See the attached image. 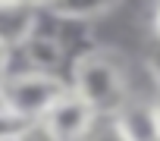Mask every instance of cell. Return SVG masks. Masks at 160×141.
Returning <instances> with one entry per match:
<instances>
[{
    "label": "cell",
    "mask_w": 160,
    "mask_h": 141,
    "mask_svg": "<svg viewBox=\"0 0 160 141\" xmlns=\"http://www.w3.org/2000/svg\"><path fill=\"white\" fill-rule=\"evenodd\" d=\"M119 3L122 0H50L44 10L63 22H91V19H101L110 10H116Z\"/></svg>",
    "instance_id": "obj_6"
},
{
    "label": "cell",
    "mask_w": 160,
    "mask_h": 141,
    "mask_svg": "<svg viewBox=\"0 0 160 141\" xmlns=\"http://www.w3.org/2000/svg\"><path fill=\"white\" fill-rule=\"evenodd\" d=\"M13 75V50L7 44H0V85Z\"/></svg>",
    "instance_id": "obj_11"
},
{
    "label": "cell",
    "mask_w": 160,
    "mask_h": 141,
    "mask_svg": "<svg viewBox=\"0 0 160 141\" xmlns=\"http://www.w3.org/2000/svg\"><path fill=\"white\" fill-rule=\"evenodd\" d=\"M19 53L25 56L28 69H35V72H53V75H57V69H60V63H63V56H66V47H63V41H60L57 35L41 32V25H38V32L22 44Z\"/></svg>",
    "instance_id": "obj_5"
},
{
    "label": "cell",
    "mask_w": 160,
    "mask_h": 141,
    "mask_svg": "<svg viewBox=\"0 0 160 141\" xmlns=\"http://www.w3.org/2000/svg\"><path fill=\"white\" fill-rule=\"evenodd\" d=\"M157 3H160V0H157Z\"/></svg>",
    "instance_id": "obj_19"
},
{
    "label": "cell",
    "mask_w": 160,
    "mask_h": 141,
    "mask_svg": "<svg viewBox=\"0 0 160 141\" xmlns=\"http://www.w3.org/2000/svg\"><path fill=\"white\" fill-rule=\"evenodd\" d=\"M32 122H25L22 116H16L13 110L0 107V138H13V135H22Z\"/></svg>",
    "instance_id": "obj_9"
},
{
    "label": "cell",
    "mask_w": 160,
    "mask_h": 141,
    "mask_svg": "<svg viewBox=\"0 0 160 141\" xmlns=\"http://www.w3.org/2000/svg\"><path fill=\"white\" fill-rule=\"evenodd\" d=\"M3 104L7 110H13L16 116H22L25 122H41L50 107L69 94V82L53 75V72H35V69H22L13 72L3 85Z\"/></svg>",
    "instance_id": "obj_2"
},
{
    "label": "cell",
    "mask_w": 160,
    "mask_h": 141,
    "mask_svg": "<svg viewBox=\"0 0 160 141\" xmlns=\"http://www.w3.org/2000/svg\"><path fill=\"white\" fill-rule=\"evenodd\" d=\"M85 141H132V138H129V132L122 129V122L116 116H104V119L94 122V129Z\"/></svg>",
    "instance_id": "obj_8"
},
{
    "label": "cell",
    "mask_w": 160,
    "mask_h": 141,
    "mask_svg": "<svg viewBox=\"0 0 160 141\" xmlns=\"http://www.w3.org/2000/svg\"><path fill=\"white\" fill-rule=\"evenodd\" d=\"M94 122H98V113L78 97L72 88H69V94L60 97V100L50 107V113L41 119V125H44L57 141H85V138L91 135Z\"/></svg>",
    "instance_id": "obj_3"
},
{
    "label": "cell",
    "mask_w": 160,
    "mask_h": 141,
    "mask_svg": "<svg viewBox=\"0 0 160 141\" xmlns=\"http://www.w3.org/2000/svg\"><path fill=\"white\" fill-rule=\"evenodd\" d=\"M41 25V10L32 3H0V44L10 50H22V44L38 32Z\"/></svg>",
    "instance_id": "obj_4"
},
{
    "label": "cell",
    "mask_w": 160,
    "mask_h": 141,
    "mask_svg": "<svg viewBox=\"0 0 160 141\" xmlns=\"http://www.w3.org/2000/svg\"><path fill=\"white\" fill-rule=\"evenodd\" d=\"M0 141H22V135H13V138H0Z\"/></svg>",
    "instance_id": "obj_17"
},
{
    "label": "cell",
    "mask_w": 160,
    "mask_h": 141,
    "mask_svg": "<svg viewBox=\"0 0 160 141\" xmlns=\"http://www.w3.org/2000/svg\"><path fill=\"white\" fill-rule=\"evenodd\" d=\"M122 129L129 132L132 141H160L157 138V129H154V104H144V100H129L119 116Z\"/></svg>",
    "instance_id": "obj_7"
},
{
    "label": "cell",
    "mask_w": 160,
    "mask_h": 141,
    "mask_svg": "<svg viewBox=\"0 0 160 141\" xmlns=\"http://www.w3.org/2000/svg\"><path fill=\"white\" fill-rule=\"evenodd\" d=\"M144 63H148L151 75H154V82H157V91H160V41L154 44V50H151V56H148Z\"/></svg>",
    "instance_id": "obj_12"
},
{
    "label": "cell",
    "mask_w": 160,
    "mask_h": 141,
    "mask_svg": "<svg viewBox=\"0 0 160 141\" xmlns=\"http://www.w3.org/2000/svg\"><path fill=\"white\" fill-rule=\"evenodd\" d=\"M154 38L160 41V3H157V10H154Z\"/></svg>",
    "instance_id": "obj_13"
},
{
    "label": "cell",
    "mask_w": 160,
    "mask_h": 141,
    "mask_svg": "<svg viewBox=\"0 0 160 141\" xmlns=\"http://www.w3.org/2000/svg\"><path fill=\"white\" fill-rule=\"evenodd\" d=\"M28 3H32V7H47L50 0H28Z\"/></svg>",
    "instance_id": "obj_15"
},
{
    "label": "cell",
    "mask_w": 160,
    "mask_h": 141,
    "mask_svg": "<svg viewBox=\"0 0 160 141\" xmlns=\"http://www.w3.org/2000/svg\"><path fill=\"white\" fill-rule=\"evenodd\" d=\"M0 107H7V104H3V91H0Z\"/></svg>",
    "instance_id": "obj_18"
},
{
    "label": "cell",
    "mask_w": 160,
    "mask_h": 141,
    "mask_svg": "<svg viewBox=\"0 0 160 141\" xmlns=\"http://www.w3.org/2000/svg\"><path fill=\"white\" fill-rule=\"evenodd\" d=\"M22 141H57V138H53V135H50L41 122H32V125L22 132Z\"/></svg>",
    "instance_id": "obj_10"
},
{
    "label": "cell",
    "mask_w": 160,
    "mask_h": 141,
    "mask_svg": "<svg viewBox=\"0 0 160 141\" xmlns=\"http://www.w3.org/2000/svg\"><path fill=\"white\" fill-rule=\"evenodd\" d=\"M154 129H157V138H160V100L154 104Z\"/></svg>",
    "instance_id": "obj_14"
},
{
    "label": "cell",
    "mask_w": 160,
    "mask_h": 141,
    "mask_svg": "<svg viewBox=\"0 0 160 141\" xmlns=\"http://www.w3.org/2000/svg\"><path fill=\"white\" fill-rule=\"evenodd\" d=\"M69 88L98 113V119L119 116V110L132 100V75L126 63L104 47H91L72 60Z\"/></svg>",
    "instance_id": "obj_1"
},
{
    "label": "cell",
    "mask_w": 160,
    "mask_h": 141,
    "mask_svg": "<svg viewBox=\"0 0 160 141\" xmlns=\"http://www.w3.org/2000/svg\"><path fill=\"white\" fill-rule=\"evenodd\" d=\"M0 3H10V7H16V3H28V0H0Z\"/></svg>",
    "instance_id": "obj_16"
}]
</instances>
